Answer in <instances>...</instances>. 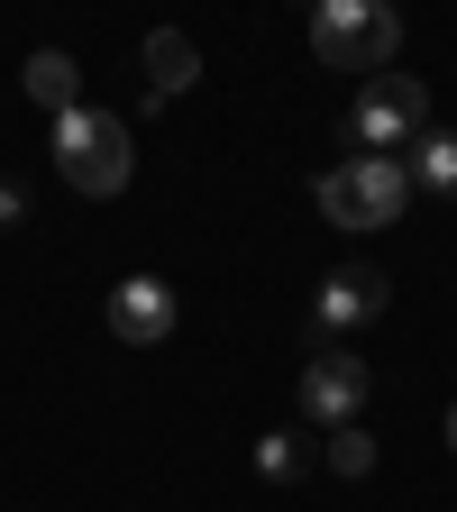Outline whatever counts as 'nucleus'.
<instances>
[{
    "instance_id": "1",
    "label": "nucleus",
    "mask_w": 457,
    "mask_h": 512,
    "mask_svg": "<svg viewBox=\"0 0 457 512\" xmlns=\"http://www.w3.org/2000/svg\"><path fill=\"white\" fill-rule=\"evenodd\" d=\"M55 174L83 192V202H119L128 174H138V138H128V119L119 110H64L55 119Z\"/></svg>"
},
{
    "instance_id": "2",
    "label": "nucleus",
    "mask_w": 457,
    "mask_h": 512,
    "mask_svg": "<svg viewBox=\"0 0 457 512\" xmlns=\"http://www.w3.org/2000/svg\"><path fill=\"white\" fill-rule=\"evenodd\" d=\"M311 202L330 229H394L412 211V174H403V156H348V165L311 174Z\"/></svg>"
},
{
    "instance_id": "3",
    "label": "nucleus",
    "mask_w": 457,
    "mask_h": 512,
    "mask_svg": "<svg viewBox=\"0 0 457 512\" xmlns=\"http://www.w3.org/2000/svg\"><path fill=\"white\" fill-rule=\"evenodd\" d=\"M394 46H403V19L384 10V0H320L311 10V55L330 64V74H384L394 64Z\"/></svg>"
},
{
    "instance_id": "4",
    "label": "nucleus",
    "mask_w": 457,
    "mask_h": 512,
    "mask_svg": "<svg viewBox=\"0 0 457 512\" xmlns=\"http://www.w3.org/2000/svg\"><path fill=\"white\" fill-rule=\"evenodd\" d=\"M430 128V92L412 83V74H375L366 92H357V110H348V147L357 156H394V147H412Z\"/></svg>"
},
{
    "instance_id": "5",
    "label": "nucleus",
    "mask_w": 457,
    "mask_h": 512,
    "mask_svg": "<svg viewBox=\"0 0 457 512\" xmlns=\"http://www.w3.org/2000/svg\"><path fill=\"white\" fill-rule=\"evenodd\" d=\"M366 357H348V348H320L311 366H302V412L320 421V430H348L357 412H366Z\"/></svg>"
},
{
    "instance_id": "6",
    "label": "nucleus",
    "mask_w": 457,
    "mask_h": 512,
    "mask_svg": "<svg viewBox=\"0 0 457 512\" xmlns=\"http://www.w3.org/2000/svg\"><path fill=\"white\" fill-rule=\"evenodd\" d=\"M110 339H128V348H156V339H174V320H183V302H174V284L165 275H128V284H110Z\"/></svg>"
},
{
    "instance_id": "7",
    "label": "nucleus",
    "mask_w": 457,
    "mask_h": 512,
    "mask_svg": "<svg viewBox=\"0 0 457 512\" xmlns=\"http://www.w3.org/2000/svg\"><path fill=\"white\" fill-rule=\"evenodd\" d=\"M394 302V284H384L375 266H339L330 284H320V302H311V330L320 339H339V330H366V320Z\"/></svg>"
},
{
    "instance_id": "8",
    "label": "nucleus",
    "mask_w": 457,
    "mask_h": 512,
    "mask_svg": "<svg viewBox=\"0 0 457 512\" xmlns=\"http://www.w3.org/2000/svg\"><path fill=\"white\" fill-rule=\"evenodd\" d=\"M192 74H202V46H192L183 28H147V46H138L147 110H156V101H174V92H192Z\"/></svg>"
},
{
    "instance_id": "9",
    "label": "nucleus",
    "mask_w": 457,
    "mask_h": 512,
    "mask_svg": "<svg viewBox=\"0 0 457 512\" xmlns=\"http://www.w3.org/2000/svg\"><path fill=\"white\" fill-rule=\"evenodd\" d=\"M19 83H28V101H37L46 119H64V110H83V64L64 55V46H37V55L19 64Z\"/></svg>"
},
{
    "instance_id": "10",
    "label": "nucleus",
    "mask_w": 457,
    "mask_h": 512,
    "mask_svg": "<svg viewBox=\"0 0 457 512\" xmlns=\"http://www.w3.org/2000/svg\"><path fill=\"white\" fill-rule=\"evenodd\" d=\"M403 174H412V192L457 202V128H421V138L403 147Z\"/></svg>"
},
{
    "instance_id": "11",
    "label": "nucleus",
    "mask_w": 457,
    "mask_h": 512,
    "mask_svg": "<svg viewBox=\"0 0 457 512\" xmlns=\"http://www.w3.org/2000/svg\"><path fill=\"white\" fill-rule=\"evenodd\" d=\"M302 467H311V448L293 430H266V439H256V476H266V485H302Z\"/></svg>"
},
{
    "instance_id": "12",
    "label": "nucleus",
    "mask_w": 457,
    "mask_h": 512,
    "mask_svg": "<svg viewBox=\"0 0 457 512\" xmlns=\"http://www.w3.org/2000/svg\"><path fill=\"white\" fill-rule=\"evenodd\" d=\"M330 476H375V439H366V421L330 430Z\"/></svg>"
},
{
    "instance_id": "13",
    "label": "nucleus",
    "mask_w": 457,
    "mask_h": 512,
    "mask_svg": "<svg viewBox=\"0 0 457 512\" xmlns=\"http://www.w3.org/2000/svg\"><path fill=\"white\" fill-rule=\"evenodd\" d=\"M19 220H28V183L0 174V229H19Z\"/></svg>"
},
{
    "instance_id": "14",
    "label": "nucleus",
    "mask_w": 457,
    "mask_h": 512,
    "mask_svg": "<svg viewBox=\"0 0 457 512\" xmlns=\"http://www.w3.org/2000/svg\"><path fill=\"white\" fill-rule=\"evenodd\" d=\"M448 448H457V403H448Z\"/></svg>"
}]
</instances>
